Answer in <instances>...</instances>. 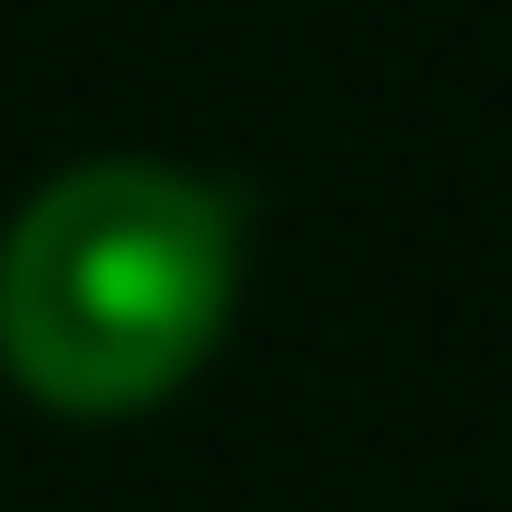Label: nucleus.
Listing matches in <instances>:
<instances>
[{"label": "nucleus", "instance_id": "obj_1", "mask_svg": "<svg viewBox=\"0 0 512 512\" xmlns=\"http://www.w3.org/2000/svg\"><path fill=\"white\" fill-rule=\"evenodd\" d=\"M239 194L171 160H80L0 228V376L114 421L171 399L228 330Z\"/></svg>", "mask_w": 512, "mask_h": 512}]
</instances>
